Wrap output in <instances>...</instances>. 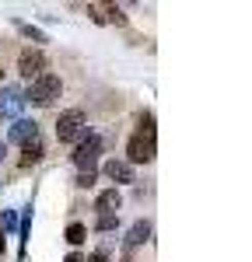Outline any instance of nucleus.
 <instances>
[{
  "instance_id": "obj_21",
  "label": "nucleus",
  "mask_w": 252,
  "mask_h": 262,
  "mask_svg": "<svg viewBox=\"0 0 252 262\" xmlns=\"http://www.w3.org/2000/svg\"><path fill=\"white\" fill-rule=\"evenodd\" d=\"M0 252H4V231H0Z\"/></svg>"
},
{
  "instance_id": "obj_14",
  "label": "nucleus",
  "mask_w": 252,
  "mask_h": 262,
  "mask_svg": "<svg viewBox=\"0 0 252 262\" xmlns=\"http://www.w3.org/2000/svg\"><path fill=\"white\" fill-rule=\"evenodd\" d=\"M119 224V213H98V221H95V227L98 231H112Z\"/></svg>"
},
{
  "instance_id": "obj_3",
  "label": "nucleus",
  "mask_w": 252,
  "mask_h": 262,
  "mask_svg": "<svg viewBox=\"0 0 252 262\" xmlns=\"http://www.w3.org/2000/svg\"><path fill=\"white\" fill-rule=\"evenodd\" d=\"M154 137H144V133H133L130 143H126V161L130 164H151L154 161Z\"/></svg>"
},
{
  "instance_id": "obj_18",
  "label": "nucleus",
  "mask_w": 252,
  "mask_h": 262,
  "mask_svg": "<svg viewBox=\"0 0 252 262\" xmlns=\"http://www.w3.org/2000/svg\"><path fill=\"white\" fill-rule=\"evenodd\" d=\"M4 227H14V210H7V213H4V224H0V231H4Z\"/></svg>"
},
{
  "instance_id": "obj_15",
  "label": "nucleus",
  "mask_w": 252,
  "mask_h": 262,
  "mask_svg": "<svg viewBox=\"0 0 252 262\" xmlns=\"http://www.w3.org/2000/svg\"><path fill=\"white\" fill-rule=\"evenodd\" d=\"M140 133H144V137H154V116H151V112L140 116Z\"/></svg>"
},
{
  "instance_id": "obj_8",
  "label": "nucleus",
  "mask_w": 252,
  "mask_h": 262,
  "mask_svg": "<svg viewBox=\"0 0 252 262\" xmlns=\"http://www.w3.org/2000/svg\"><path fill=\"white\" fill-rule=\"evenodd\" d=\"M105 175H109L112 182H119V185H126V182H133V164L112 158V161L105 164Z\"/></svg>"
},
{
  "instance_id": "obj_16",
  "label": "nucleus",
  "mask_w": 252,
  "mask_h": 262,
  "mask_svg": "<svg viewBox=\"0 0 252 262\" xmlns=\"http://www.w3.org/2000/svg\"><path fill=\"white\" fill-rule=\"evenodd\" d=\"M105 11H109V21H116V25H126V14H123V7H116V4H109Z\"/></svg>"
},
{
  "instance_id": "obj_11",
  "label": "nucleus",
  "mask_w": 252,
  "mask_h": 262,
  "mask_svg": "<svg viewBox=\"0 0 252 262\" xmlns=\"http://www.w3.org/2000/svg\"><path fill=\"white\" fill-rule=\"evenodd\" d=\"M42 161V140H32L25 147V154H21V168H32V164Z\"/></svg>"
},
{
  "instance_id": "obj_9",
  "label": "nucleus",
  "mask_w": 252,
  "mask_h": 262,
  "mask_svg": "<svg viewBox=\"0 0 252 262\" xmlns=\"http://www.w3.org/2000/svg\"><path fill=\"white\" fill-rule=\"evenodd\" d=\"M119 206H123L119 189H105V192H98V200H95V210L98 213H119Z\"/></svg>"
},
{
  "instance_id": "obj_20",
  "label": "nucleus",
  "mask_w": 252,
  "mask_h": 262,
  "mask_svg": "<svg viewBox=\"0 0 252 262\" xmlns=\"http://www.w3.org/2000/svg\"><path fill=\"white\" fill-rule=\"evenodd\" d=\"M63 262H84V255H77V252H70V255H67Z\"/></svg>"
},
{
  "instance_id": "obj_5",
  "label": "nucleus",
  "mask_w": 252,
  "mask_h": 262,
  "mask_svg": "<svg viewBox=\"0 0 252 262\" xmlns=\"http://www.w3.org/2000/svg\"><path fill=\"white\" fill-rule=\"evenodd\" d=\"M18 70L25 74V77H39V74H46V56H42V49H21L18 56Z\"/></svg>"
},
{
  "instance_id": "obj_6",
  "label": "nucleus",
  "mask_w": 252,
  "mask_h": 262,
  "mask_svg": "<svg viewBox=\"0 0 252 262\" xmlns=\"http://www.w3.org/2000/svg\"><path fill=\"white\" fill-rule=\"evenodd\" d=\"M32 140H39V122L18 119L11 129H7V143H21V147H28Z\"/></svg>"
},
{
  "instance_id": "obj_7",
  "label": "nucleus",
  "mask_w": 252,
  "mask_h": 262,
  "mask_svg": "<svg viewBox=\"0 0 252 262\" xmlns=\"http://www.w3.org/2000/svg\"><path fill=\"white\" fill-rule=\"evenodd\" d=\"M21 108H25V95L18 88H4L0 91V116H18Z\"/></svg>"
},
{
  "instance_id": "obj_12",
  "label": "nucleus",
  "mask_w": 252,
  "mask_h": 262,
  "mask_svg": "<svg viewBox=\"0 0 252 262\" xmlns=\"http://www.w3.org/2000/svg\"><path fill=\"white\" fill-rule=\"evenodd\" d=\"M18 32L25 35V39H32V42H46V32H42V28H35V25H25V21H18Z\"/></svg>"
},
{
  "instance_id": "obj_4",
  "label": "nucleus",
  "mask_w": 252,
  "mask_h": 262,
  "mask_svg": "<svg viewBox=\"0 0 252 262\" xmlns=\"http://www.w3.org/2000/svg\"><path fill=\"white\" fill-rule=\"evenodd\" d=\"M98 154H102V140L88 133V137L77 143V150H74V164H77L81 171H95V161H98Z\"/></svg>"
},
{
  "instance_id": "obj_10",
  "label": "nucleus",
  "mask_w": 252,
  "mask_h": 262,
  "mask_svg": "<svg viewBox=\"0 0 252 262\" xmlns=\"http://www.w3.org/2000/svg\"><path fill=\"white\" fill-rule=\"evenodd\" d=\"M147 238H151V221H137L133 227H130V234H126V245L137 248V245H144Z\"/></svg>"
},
{
  "instance_id": "obj_19",
  "label": "nucleus",
  "mask_w": 252,
  "mask_h": 262,
  "mask_svg": "<svg viewBox=\"0 0 252 262\" xmlns=\"http://www.w3.org/2000/svg\"><path fill=\"white\" fill-rule=\"evenodd\" d=\"M84 262H109V259H105V252H95V255H88Z\"/></svg>"
},
{
  "instance_id": "obj_13",
  "label": "nucleus",
  "mask_w": 252,
  "mask_h": 262,
  "mask_svg": "<svg viewBox=\"0 0 252 262\" xmlns=\"http://www.w3.org/2000/svg\"><path fill=\"white\" fill-rule=\"evenodd\" d=\"M84 238H88V227H84V224H70V227H67V242L70 245H81Z\"/></svg>"
},
{
  "instance_id": "obj_2",
  "label": "nucleus",
  "mask_w": 252,
  "mask_h": 262,
  "mask_svg": "<svg viewBox=\"0 0 252 262\" xmlns=\"http://www.w3.org/2000/svg\"><path fill=\"white\" fill-rule=\"evenodd\" d=\"M60 91H63V81L56 77V74H39V77L32 81V88L25 91V101L46 108V105H53V101L60 98Z\"/></svg>"
},
{
  "instance_id": "obj_1",
  "label": "nucleus",
  "mask_w": 252,
  "mask_h": 262,
  "mask_svg": "<svg viewBox=\"0 0 252 262\" xmlns=\"http://www.w3.org/2000/svg\"><path fill=\"white\" fill-rule=\"evenodd\" d=\"M88 137V116L81 108H67L56 119V140L60 143H81Z\"/></svg>"
},
{
  "instance_id": "obj_22",
  "label": "nucleus",
  "mask_w": 252,
  "mask_h": 262,
  "mask_svg": "<svg viewBox=\"0 0 252 262\" xmlns=\"http://www.w3.org/2000/svg\"><path fill=\"white\" fill-rule=\"evenodd\" d=\"M0 84H4V70H0Z\"/></svg>"
},
{
  "instance_id": "obj_17",
  "label": "nucleus",
  "mask_w": 252,
  "mask_h": 262,
  "mask_svg": "<svg viewBox=\"0 0 252 262\" xmlns=\"http://www.w3.org/2000/svg\"><path fill=\"white\" fill-rule=\"evenodd\" d=\"M77 185H81V189H91V185H95V171H81V175H77Z\"/></svg>"
}]
</instances>
